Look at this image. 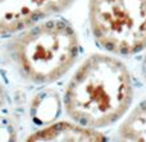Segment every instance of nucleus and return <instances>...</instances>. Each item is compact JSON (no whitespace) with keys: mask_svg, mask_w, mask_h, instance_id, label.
<instances>
[{"mask_svg":"<svg viewBox=\"0 0 146 142\" xmlns=\"http://www.w3.org/2000/svg\"><path fill=\"white\" fill-rule=\"evenodd\" d=\"M132 79L117 58L94 54L76 71L64 92V106L72 120L103 128L119 119L132 101Z\"/></svg>","mask_w":146,"mask_h":142,"instance_id":"nucleus-1","label":"nucleus"},{"mask_svg":"<svg viewBox=\"0 0 146 142\" xmlns=\"http://www.w3.org/2000/svg\"><path fill=\"white\" fill-rule=\"evenodd\" d=\"M74 30L64 20L31 26L14 42V58L21 72L35 83H51L63 77L78 56Z\"/></svg>","mask_w":146,"mask_h":142,"instance_id":"nucleus-2","label":"nucleus"},{"mask_svg":"<svg viewBox=\"0 0 146 142\" xmlns=\"http://www.w3.org/2000/svg\"><path fill=\"white\" fill-rule=\"evenodd\" d=\"M92 35L101 48L132 55L146 48V0H90Z\"/></svg>","mask_w":146,"mask_h":142,"instance_id":"nucleus-3","label":"nucleus"},{"mask_svg":"<svg viewBox=\"0 0 146 142\" xmlns=\"http://www.w3.org/2000/svg\"><path fill=\"white\" fill-rule=\"evenodd\" d=\"M74 0H0V35L13 33L64 10Z\"/></svg>","mask_w":146,"mask_h":142,"instance_id":"nucleus-4","label":"nucleus"},{"mask_svg":"<svg viewBox=\"0 0 146 142\" xmlns=\"http://www.w3.org/2000/svg\"><path fill=\"white\" fill-rule=\"evenodd\" d=\"M27 141H105V138L95 128L85 127L78 123L59 122L48 124L31 135Z\"/></svg>","mask_w":146,"mask_h":142,"instance_id":"nucleus-5","label":"nucleus"},{"mask_svg":"<svg viewBox=\"0 0 146 142\" xmlns=\"http://www.w3.org/2000/svg\"><path fill=\"white\" fill-rule=\"evenodd\" d=\"M31 115L38 124H50L60 112V99L54 91H45L35 97Z\"/></svg>","mask_w":146,"mask_h":142,"instance_id":"nucleus-6","label":"nucleus"},{"mask_svg":"<svg viewBox=\"0 0 146 142\" xmlns=\"http://www.w3.org/2000/svg\"><path fill=\"white\" fill-rule=\"evenodd\" d=\"M119 136L126 141L146 142V100L135 108L122 123Z\"/></svg>","mask_w":146,"mask_h":142,"instance_id":"nucleus-7","label":"nucleus"},{"mask_svg":"<svg viewBox=\"0 0 146 142\" xmlns=\"http://www.w3.org/2000/svg\"><path fill=\"white\" fill-rule=\"evenodd\" d=\"M142 72H144V76L146 77V56L144 59V64H142Z\"/></svg>","mask_w":146,"mask_h":142,"instance_id":"nucleus-8","label":"nucleus"}]
</instances>
